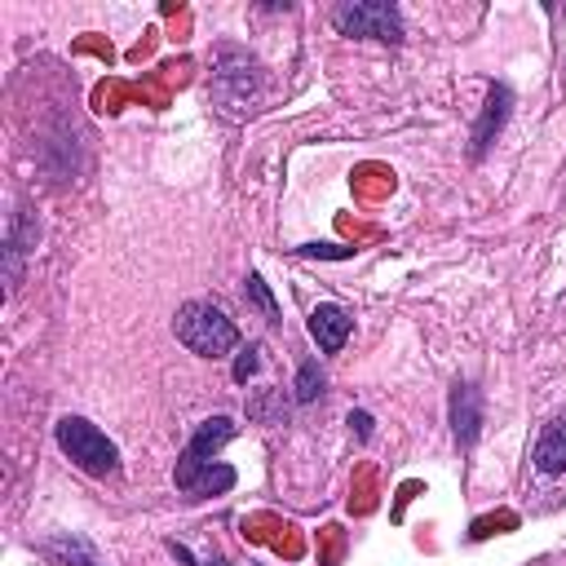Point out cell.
<instances>
[{
	"label": "cell",
	"instance_id": "obj_1",
	"mask_svg": "<svg viewBox=\"0 0 566 566\" xmlns=\"http://www.w3.org/2000/svg\"><path fill=\"white\" fill-rule=\"evenodd\" d=\"M235 434H239V424H235L231 416H208V420H199V430L190 434V443L182 447L177 469H173L177 491H186L190 501H204V495H226V491L239 482V473H235L231 465H222L218 452H222Z\"/></svg>",
	"mask_w": 566,
	"mask_h": 566
},
{
	"label": "cell",
	"instance_id": "obj_2",
	"mask_svg": "<svg viewBox=\"0 0 566 566\" xmlns=\"http://www.w3.org/2000/svg\"><path fill=\"white\" fill-rule=\"evenodd\" d=\"M173 332L190 354H199V359H226V354L239 345V328L226 319L222 306H212V302H186L173 315Z\"/></svg>",
	"mask_w": 566,
	"mask_h": 566
},
{
	"label": "cell",
	"instance_id": "obj_3",
	"mask_svg": "<svg viewBox=\"0 0 566 566\" xmlns=\"http://www.w3.org/2000/svg\"><path fill=\"white\" fill-rule=\"evenodd\" d=\"M53 439H58V452L76 465L81 473H89V478H111V473H120V447L98 430L94 420H85V416H62L58 424H53Z\"/></svg>",
	"mask_w": 566,
	"mask_h": 566
},
{
	"label": "cell",
	"instance_id": "obj_4",
	"mask_svg": "<svg viewBox=\"0 0 566 566\" xmlns=\"http://www.w3.org/2000/svg\"><path fill=\"white\" fill-rule=\"evenodd\" d=\"M212 98L222 111L244 115L261 102V62L248 58L244 49H218V66H212Z\"/></svg>",
	"mask_w": 566,
	"mask_h": 566
},
{
	"label": "cell",
	"instance_id": "obj_5",
	"mask_svg": "<svg viewBox=\"0 0 566 566\" xmlns=\"http://www.w3.org/2000/svg\"><path fill=\"white\" fill-rule=\"evenodd\" d=\"M332 27L354 40H381V45H403V14L390 0H345L332 10Z\"/></svg>",
	"mask_w": 566,
	"mask_h": 566
},
{
	"label": "cell",
	"instance_id": "obj_6",
	"mask_svg": "<svg viewBox=\"0 0 566 566\" xmlns=\"http://www.w3.org/2000/svg\"><path fill=\"white\" fill-rule=\"evenodd\" d=\"M509 111H514V89H509V85H491L487 107H482V120H478V128H473V147H469V156H473V160H482V156H487V147L495 142V133L505 128Z\"/></svg>",
	"mask_w": 566,
	"mask_h": 566
},
{
	"label": "cell",
	"instance_id": "obj_7",
	"mask_svg": "<svg viewBox=\"0 0 566 566\" xmlns=\"http://www.w3.org/2000/svg\"><path fill=\"white\" fill-rule=\"evenodd\" d=\"M36 218L27 208H19L14 218H10V235H5V288L14 293L19 288V279H23V257L32 253V244H36Z\"/></svg>",
	"mask_w": 566,
	"mask_h": 566
},
{
	"label": "cell",
	"instance_id": "obj_8",
	"mask_svg": "<svg viewBox=\"0 0 566 566\" xmlns=\"http://www.w3.org/2000/svg\"><path fill=\"white\" fill-rule=\"evenodd\" d=\"M478 430H482V394L465 381V385L452 390V434H456L460 447H473Z\"/></svg>",
	"mask_w": 566,
	"mask_h": 566
},
{
	"label": "cell",
	"instance_id": "obj_9",
	"mask_svg": "<svg viewBox=\"0 0 566 566\" xmlns=\"http://www.w3.org/2000/svg\"><path fill=\"white\" fill-rule=\"evenodd\" d=\"M349 328H354V319L341 306H315L310 310V336L323 354H336L349 341Z\"/></svg>",
	"mask_w": 566,
	"mask_h": 566
},
{
	"label": "cell",
	"instance_id": "obj_10",
	"mask_svg": "<svg viewBox=\"0 0 566 566\" xmlns=\"http://www.w3.org/2000/svg\"><path fill=\"white\" fill-rule=\"evenodd\" d=\"M531 460H536V469L549 473V478H553V473H566V416L549 420L544 430H540Z\"/></svg>",
	"mask_w": 566,
	"mask_h": 566
},
{
	"label": "cell",
	"instance_id": "obj_11",
	"mask_svg": "<svg viewBox=\"0 0 566 566\" xmlns=\"http://www.w3.org/2000/svg\"><path fill=\"white\" fill-rule=\"evenodd\" d=\"M45 553H49L58 566H102L98 549H94L89 540H81V536H71V531L49 536V540H45Z\"/></svg>",
	"mask_w": 566,
	"mask_h": 566
},
{
	"label": "cell",
	"instance_id": "obj_12",
	"mask_svg": "<svg viewBox=\"0 0 566 566\" xmlns=\"http://www.w3.org/2000/svg\"><path fill=\"white\" fill-rule=\"evenodd\" d=\"M283 416H288V398H283V390H257L248 398V420H257V424H283Z\"/></svg>",
	"mask_w": 566,
	"mask_h": 566
},
{
	"label": "cell",
	"instance_id": "obj_13",
	"mask_svg": "<svg viewBox=\"0 0 566 566\" xmlns=\"http://www.w3.org/2000/svg\"><path fill=\"white\" fill-rule=\"evenodd\" d=\"M244 297L266 315V323H279V306H274V297H270V288H266V279H261L257 270L244 279Z\"/></svg>",
	"mask_w": 566,
	"mask_h": 566
},
{
	"label": "cell",
	"instance_id": "obj_14",
	"mask_svg": "<svg viewBox=\"0 0 566 566\" xmlns=\"http://www.w3.org/2000/svg\"><path fill=\"white\" fill-rule=\"evenodd\" d=\"M323 372H319V364L315 359H306L302 368H297V403H315L319 394H323Z\"/></svg>",
	"mask_w": 566,
	"mask_h": 566
},
{
	"label": "cell",
	"instance_id": "obj_15",
	"mask_svg": "<svg viewBox=\"0 0 566 566\" xmlns=\"http://www.w3.org/2000/svg\"><path fill=\"white\" fill-rule=\"evenodd\" d=\"M261 372V349L257 345H248V349H239V359H235V368H231V377L239 381V385H248L253 377Z\"/></svg>",
	"mask_w": 566,
	"mask_h": 566
},
{
	"label": "cell",
	"instance_id": "obj_16",
	"mask_svg": "<svg viewBox=\"0 0 566 566\" xmlns=\"http://www.w3.org/2000/svg\"><path fill=\"white\" fill-rule=\"evenodd\" d=\"M302 257H328V261H349L354 248H341V244H302L297 248Z\"/></svg>",
	"mask_w": 566,
	"mask_h": 566
},
{
	"label": "cell",
	"instance_id": "obj_17",
	"mask_svg": "<svg viewBox=\"0 0 566 566\" xmlns=\"http://www.w3.org/2000/svg\"><path fill=\"white\" fill-rule=\"evenodd\" d=\"M169 553H173V557L182 562V566H226L222 557H218V562H199V557H195V553H190V549L182 544V540H169Z\"/></svg>",
	"mask_w": 566,
	"mask_h": 566
},
{
	"label": "cell",
	"instance_id": "obj_18",
	"mask_svg": "<svg viewBox=\"0 0 566 566\" xmlns=\"http://www.w3.org/2000/svg\"><path fill=\"white\" fill-rule=\"evenodd\" d=\"M349 424H354V434H359L364 443L372 439V416L368 411H349Z\"/></svg>",
	"mask_w": 566,
	"mask_h": 566
}]
</instances>
